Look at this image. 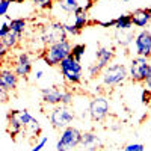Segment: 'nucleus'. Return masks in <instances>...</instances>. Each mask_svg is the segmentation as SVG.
Listing matches in <instances>:
<instances>
[{
    "label": "nucleus",
    "mask_w": 151,
    "mask_h": 151,
    "mask_svg": "<svg viewBox=\"0 0 151 151\" xmlns=\"http://www.w3.org/2000/svg\"><path fill=\"white\" fill-rule=\"evenodd\" d=\"M9 100V94H8V91H5L2 86H0V103H6Z\"/></svg>",
    "instance_id": "obj_34"
},
{
    "label": "nucleus",
    "mask_w": 151,
    "mask_h": 151,
    "mask_svg": "<svg viewBox=\"0 0 151 151\" xmlns=\"http://www.w3.org/2000/svg\"><path fill=\"white\" fill-rule=\"evenodd\" d=\"M70 53H71V44L68 40H65V41L45 45L42 52V59L47 65L56 67L60 64V60H64L67 56H70Z\"/></svg>",
    "instance_id": "obj_1"
},
{
    "label": "nucleus",
    "mask_w": 151,
    "mask_h": 151,
    "mask_svg": "<svg viewBox=\"0 0 151 151\" xmlns=\"http://www.w3.org/2000/svg\"><path fill=\"white\" fill-rule=\"evenodd\" d=\"M33 3H35V6L41 8V9H52V6H53L52 0H33Z\"/></svg>",
    "instance_id": "obj_25"
},
{
    "label": "nucleus",
    "mask_w": 151,
    "mask_h": 151,
    "mask_svg": "<svg viewBox=\"0 0 151 151\" xmlns=\"http://www.w3.org/2000/svg\"><path fill=\"white\" fill-rule=\"evenodd\" d=\"M42 94V101L45 104H52V106H58L60 104V100H62V91L56 86L52 88H42L41 89Z\"/></svg>",
    "instance_id": "obj_13"
},
{
    "label": "nucleus",
    "mask_w": 151,
    "mask_h": 151,
    "mask_svg": "<svg viewBox=\"0 0 151 151\" xmlns=\"http://www.w3.org/2000/svg\"><path fill=\"white\" fill-rule=\"evenodd\" d=\"M67 40V32L64 29L62 23H52L47 27L42 29V35H41V41L48 45L53 42H59V41H65Z\"/></svg>",
    "instance_id": "obj_7"
},
{
    "label": "nucleus",
    "mask_w": 151,
    "mask_h": 151,
    "mask_svg": "<svg viewBox=\"0 0 151 151\" xmlns=\"http://www.w3.org/2000/svg\"><path fill=\"white\" fill-rule=\"evenodd\" d=\"M100 76H101L103 85L113 88L125 82V79L129 77V71L122 64H113V65H107L106 68H103Z\"/></svg>",
    "instance_id": "obj_2"
},
{
    "label": "nucleus",
    "mask_w": 151,
    "mask_h": 151,
    "mask_svg": "<svg viewBox=\"0 0 151 151\" xmlns=\"http://www.w3.org/2000/svg\"><path fill=\"white\" fill-rule=\"evenodd\" d=\"M98 26L101 27H113L115 26V20H109V21H97Z\"/></svg>",
    "instance_id": "obj_35"
},
{
    "label": "nucleus",
    "mask_w": 151,
    "mask_h": 151,
    "mask_svg": "<svg viewBox=\"0 0 151 151\" xmlns=\"http://www.w3.org/2000/svg\"><path fill=\"white\" fill-rule=\"evenodd\" d=\"M45 144H47V137H45V136H42L41 139L38 141V144H36V145H35V147H33L30 151H41V150L45 147Z\"/></svg>",
    "instance_id": "obj_30"
},
{
    "label": "nucleus",
    "mask_w": 151,
    "mask_h": 151,
    "mask_svg": "<svg viewBox=\"0 0 151 151\" xmlns=\"http://www.w3.org/2000/svg\"><path fill=\"white\" fill-rule=\"evenodd\" d=\"M124 2H130V0H124Z\"/></svg>",
    "instance_id": "obj_41"
},
{
    "label": "nucleus",
    "mask_w": 151,
    "mask_h": 151,
    "mask_svg": "<svg viewBox=\"0 0 151 151\" xmlns=\"http://www.w3.org/2000/svg\"><path fill=\"white\" fill-rule=\"evenodd\" d=\"M144 145L142 144H130L124 148V151H144Z\"/></svg>",
    "instance_id": "obj_28"
},
{
    "label": "nucleus",
    "mask_w": 151,
    "mask_h": 151,
    "mask_svg": "<svg viewBox=\"0 0 151 151\" xmlns=\"http://www.w3.org/2000/svg\"><path fill=\"white\" fill-rule=\"evenodd\" d=\"M58 3H59L60 9L65 11L67 14H74V12L80 8V5H79L77 0H59Z\"/></svg>",
    "instance_id": "obj_22"
},
{
    "label": "nucleus",
    "mask_w": 151,
    "mask_h": 151,
    "mask_svg": "<svg viewBox=\"0 0 151 151\" xmlns=\"http://www.w3.org/2000/svg\"><path fill=\"white\" fill-rule=\"evenodd\" d=\"M9 5H11V2H8V0H0V17L5 15L6 12H8Z\"/></svg>",
    "instance_id": "obj_31"
},
{
    "label": "nucleus",
    "mask_w": 151,
    "mask_h": 151,
    "mask_svg": "<svg viewBox=\"0 0 151 151\" xmlns=\"http://www.w3.org/2000/svg\"><path fill=\"white\" fill-rule=\"evenodd\" d=\"M132 23L136 27H147L148 23L151 21V8H145V9H136L130 14Z\"/></svg>",
    "instance_id": "obj_12"
},
{
    "label": "nucleus",
    "mask_w": 151,
    "mask_h": 151,
    "mask_svg": "<svg viewBox=\"0 0 151 151\" xmlns=\"http://www.w3.org/2000/svg\"><path fill=\"white\" fill-rule=\"evenodd\" d=\"M91 6H92V2L89 0V2H88V5H86V6H85L83 9H85V11H88V9H91Z\"/></svg>",
    "instance_id": "obj_39"
},
{
    "label": "nucleus",
    "mask_w": 151,
    "mask_h": 151,
    "mask_svg": "<svg viewBox=\"0 0 151 151\" xmlns=\"http://www.w3.org/2000/svg\"><path fill=\"white\" fill-rule=\"evenodd\" d=\"M32 71V60L30 56L27 53H20L15 65H14V73L18 76V77H27Z\"/></svg>",
    "instance_id": "obj_11"
},
{
    "label": "nucleus",
    "mask_w": 151,
    "mask_h": 151,
    "mask_svg": "<svg viewBox=\"0 0 151 151\" xmlns=\"http://www.w3.org/2000/svg\"><path fill=\"white\" fill-rule=\"evenodd\" d=\"M20 40H21V35H20V33H15V32L9 30V33L5 35L2 40H0V42H2L6 48H12V47H15V45L18 44Z\"/></svg>",
    "instance_id": "obj_19"
},
{
    "label": "nucleus",
    "mask_w": 151,
    "mask_h": 151,
    "mask_svg": "<svg viewBox=\"0 0 151 151\" xmlns=\"http://www.w3.org/2000/svg\"><path fill=\"white\" fill-rule=\"evenodd\" d=\"M115 40H116V44H119L121 47H127L132 44V41L134 40V33L132 29H127V30H116L115 32Z\"/></svg>",
    "instance_id": "obj_17"
},
{
    "label": "nucleus",
    "mask_w": 151,
    "mask_h": 151,
    "mask_svg": "<svg viewBox=\"0 0 151 151\" xmlns=\"http://www.w3.org/2000/svg\"><path fill=\"white\" fill-rule=\"evenodd\" d=\"M95 56H97V65L100 68H106L110 60L113 59V50L109 48V47H100L97 52H95Z\"/></svg>",
    "instance_id": "obj_16"
},
{
    "label": "nucleus",
    "mask_w": 151,
    "mask_h": 151,
    "mask_svg": "<svg viewBox=\"0 0 151 151\" xmlns=\"http://www.w3.org/2000/svg\"><path fill=\"white\" fill-rule=\"evenodd\" d=\"M73 24H74V27L77 29V30H80V32L88 24V14H86V11L82 6L74 12V23Z\"/></svg>",
    "instance_id": "obj_18"
},
{
    "label": "nucleus",
    "mask_w": 151,
    "mask_h": 151,
    "mask_svg": "<svg viewBox=\"0 0 151 151\" xmlns=\"http://www.w3.org/2000/svg\"><path fill=\"white\" fill-rule=\"evenodd\" d=\"M85 52H86V45L85 44H76V45H71V53L70 55L77 62H80L82 58L85 56Z\"/></svg>",
    "instance_id": "obj_24"
},
{
    "label": "nucleus",
    "mask_w": 151,
    "mask_h": 151,
    "mask_svg": "<svg viewBox=\"0 0 151 151\" xmlns=\"http://www.w3.org/2000/svg\"><path fill=\"white\" fill-rule=\"evenodd\" d=\"M42 74H44V73H42V70H38V71H36V79L40 80V79L42 77Z\"/></svg>",
    "instance_id": "obj_38"
},
{
    "label": "nucleus",
    "mask_w": 151,
    "mask_h": 151,
    "mask_svg": "<svg viewBox=\"0 0 151 151\" xmlns=\"http://www.w3.org/2000/svg\"><path fill=\"white\" fill-rule=\"evenodd\" d=\"M80 145L86 150V151H97L98 147L101 145L98 136L92 132H86V133H82V139H80Z\"/></svg>",
    "instance_id": "obj_15"
},
{
    "label": "nucleus",
    "mask_w": 151,
    "mask_h": 151,
    "mask_svg": "<svg viewBox=\"0 0 151 151\" xmlns=\"http://www.w3.org/2000/svg\"><path fill=\"white\" fill-rule=\"evenodd\" d=\"M23 124L18 119V110H11L8 113V133L14 137L23 132Z\"/></svg>",
    "instance_id": "obj_14"
},
{
    "label": "nucleus",
    "mask_w": 151,
    "mask_h": 151,
    "mask_svg": "<svg viewBox=\"0 0 151 151\" xmlns=\"http://www.w3.org/2000/svg\"><path fill=\"white\" fill-rule=\"evenodd\" d=\"M88 71H89V76L91 77H97V76H100L101 74V68H100L97 64H94V65H89V68H88Z\"/></svg>",
    "instance_id": "obj_27"
},
{
    "label": "nucleus",
    "mask_w": 151,
    "mask_h": 151,
    "mask_svg": "<svg viewBox=\"0 0 151 151\" xmlns=\"http://www.w3.org/2000/svg\"><path fill=\"white\" fill-rule=\"evenodd\" d=\"M8 2H11V3H23L24 0H8Z\"/></svg>",
    "instance_id": "obj_40"
},
{
    "label": "nucleus",
    "mask_w": 151,
    "mask_h": 151,
    "mask_svg": "<svg viewBox=\"0 0 151 151\" xmlns=\"http://www.w3.org/2000/svg\"><path fill=\"white\" fill-rule=\"evenodd\" d=\"M145 85L148 86V89H151V62H150V70H148V76L145 79Z\"/></svg>",
    "instance_id": "obj_36"
},
{
    "label": "nucleus",
    "mask_w": 151,
    "mask_h": 151,
    "mask_svg": "<svg viewBox=\"0 0 151 151\" xmlns=\"http://www.w3.org/2000/svg\"><path fill=\"white\" fill-rule=\"evenodd\" d=\"M115 27L116 30H127V29H133V23H132V18L130 15L124 14V15H119L118 18H115Z\"/></svg>",
    "instance_id": "obj_20"
},
{
    "label": "nucleus",
    "mask_w": 151,
    "mask_h": 151,
    "mask_svg": "<svg viewBox=\"0 0 151 151\" xmlns=\"http://www.w3.org/2000/svg\"><path fill=\"white\" fill-rule=\"evenodd\" d=\"M89 115L92 121H103L109 115V101L104 97H95L89 101Z\"/></svg>",
    "instance_id": "obj_8"
},
{
    "label": "nucleus",
    "mask_w": 151,
    "mask_h": 151,
    "mask_svg": "<svg viewBox=\"0 0 151 151\" xmlns=\"http://www.w3.org/2000/svg\"><path fill=\"white\" fill-rule=\"evenodd\" d=\"M80 139H82V133L76 127L70 125V127L62 130L60 137L56 142V150L58 151H70L77 145H80Z\"/></svg>",
    "instance_id": "obj_5"
},
{
    "label": "nucleus",
    "mask_w": 151,
    "mask_h": 151,
    "mask_svg": "<svg viewBox=\"0 0 151 151\" xmlns=\"http://www.w3.org/2000/svg\"><path fill=\"white\" fill-rule=\"evenodd\" d=\"M64 29H65L67 35H79L80 33V30L74 27V24H64Z\"/></svg>",
    "instance_id": "obj_29"
},
{
    "label": "nucleus",
    "mask_w": 151,
    "mask_h": 151,
    "mask_svg": "<svg viewBox=\"0 0 151 151\" xmlns=\"http://www.w3.org/2000/svg\"><path fill=\"white\" fill-rule=\"evenodd\" d=\"M18 85V76L14 73V70L11 68H2L0 70V86L5 91H14L17 89Z\"/></svg>",
    "instance_id": "obj_10"
},
{
    "label": "nucleus",
    "mask_w": 151,
    "mask_h": 151,
    "mask_svg": "<svg viewBox=\"0 0 151 151\" xmlns=\"http://www.w3.org/2000/svg\"><path fill=\"white\" fill-rule=\"evenodd\" d=\"M6 55H8V48H6L2 42H0V59H3Z\"/></svg>",
    "instance_id": "obj_37"
},
{
    "label": "nucleus",
    "mask_w": 151,
    "mask_h": 151,
    "mask_svg": "<svg viewBox=\"0 0 151 151\" xmlns=\"http://www.w3.org/2000/svg\"><path fill=\"white\" fill-rule=\"evenodd\" d=\"M60 73L64 76V79L70 85H77L82 82V65L77 62L71 55L67 56L64 60H60Z\"/></svg>",
    "instance_id": "obj_3"
},
{
    "label": "nucleus",
    "mask_w": 151,
    "mask_h": 151,
    "mask_svg": "<svg viewBox=\"0 0 151 151\" xmlns=\"http://www.w3.org/2000/svg\"><path fill=\"white\" fill-rule=\"evenodd\" d=\"M9 30H11V29H9V23H3L2 26H0V40H2L5 35H8Z\"/></svg>",
    "instance_id": "obj_33"
},
{
    "label": "nucleus",
    "mask_w": 151,
    "mask_h": 151,
    "mask_svg": "<svg viewBox=\"0 0 151 151\" xmlns=\"http://www.w3.org/2000/svg\"><path fill=\"white\" fill-rule=\"evenodd\" d=\"M18 119L23 124V127H27V125H30V124H36L38 122L29 113V110H26V109H24V110H18Z\"/></svg>",
    "instance_id": "obj_23"
},
{
    "label": "nucleus",
    "mask_w": 151,
    "mask_h": 151,
    "mask_svg": "<svg viewBox=\"0 0 151 151\" xmlns=\"http://www.w3.org/2000/svg\"><path fill=\"white\" fill-rule=\"evenodd\" d=\"M134 45L137 56L151 58V32L147 29H142L134 35Z\"/></svg>",
    "instance_id": "obj_9"
},
{
    "label": "nucleus",
    "mask_w": 151,
    "mask_h": 151,
    "mask_svg": "<svg viewBox=\"0 0 151 151\" xmlns=\"http://www.w3.org/2000/svg\"><path fill=\"white\" fill-rule=\"evenodd\" d=\"M73 103V94L70 91H62V100H60V104L64 106H70Z\"/></svg>",
    "instance_id": "obj_26"
},
{
    "label": "nucleus",
    "mask_w": 151,
    "mask_h": 151,
    "mask_svg": "<svg viewBox=\"0 0 151 151\" xmlns=\"http://www.w3.org/2000/svg\"><path fill=\"white\" fill-rule=\"evenodd\" d=\"M142 103L144 104H150L151 103V91L150 89H144L142 91Z\"/></svg>",
    "instance_id": "obj_32"
},
{
    "label": "nucleus",
    "mask_w": 151,
    "mask_h": 151,
    "mask_svg": "<svg viewBox=\"0 0 151 151\" xmlns=\"http://www.w3.org/2000/svg\"><path fill=\"white\" fill-rule=\"evenodd\" d=\"M150 70V60L148 58L144 56H136L130 62V70H129V77L136 82V83H142L145 82L147 76Z\"/></svg>",
    "instance_id": "obj_6"
},
{
    "label": "nucleus",
    "mask_w": 151,
    "mask_h": 151,
    "mask_svg": "<svg viewBox=\"0 0 151 151\" xmlns=\"http://www.w3.org/2000/svg\"><path fill=\"white\" fill-rule=\"evenodd\" d=\"M50 122L55 129L58 130H64L67 127H70L71 122L74 121V112L64 104H58L53 107V110L50 112Z\"/></svg>",
    "instance_id": "obj_4"
},
{
    "label": "nucleus",
    "mask_w": 151,
    "mask_h": 151,
    "mask_svg": "<svg viewBox=\"0 0 151 151\" xmlns=\"http://www.w3.org/2000/svg\"><path fill=\"white\" fill-rule=\"evenodd\" d=\"M26 27H27V21L24 18H14V20L9 21V29L12 32H15V33L23 35V32L26 30Z\"/></svg>",
    "instance_id": "obj_21"
}]
</instances>
